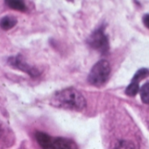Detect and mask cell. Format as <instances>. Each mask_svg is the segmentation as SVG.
<instances>
[{"mask_svg":"<svg viewBox=\"0 0 149 149\" xmlns=\"http://www.w3.org/2000/svg\"><path fill=\"white\" fill-rule=\"evenodd\" d=\"M35 139L42 149H54V138L48 134L42 132H37L35 133Z\"/></svg>","mask_w":149,"mask_h":149,"instance_id":"cell-5","label":"cell"},{"mask_svg":"<svg viewBox=\"0 0 149 149\" xmlns=\"http://www.w3.org/2000/svg\"><path fill=\"white\" fill-rule=\"evenodd\" d=\"M140 94V99L144 104H149V82L143 84L139 90Z\"/></svg>","mask_w":149,"mask_h":149,"instance_id":"cell-10","label":"cell"},{"mask_svg":"<svg viewBox=\"0 0 149 149\" xmlns=\"http://www.w3.org/2000/svg\"><path fill=\"white\" fill-rule=\"evenodd\" d=\"M5 3L7 6L14 10H18L20 12H25L26 10V6L25 2L20 1V0H6Z\"/></svg>","mask_w":149,"mask_h":149,"instance_id":"cell-8","label":"cell"},{"mask_svg":"<svg viewBox=\"0 0 149 149\" xmlns=\"http://www.w3.org/2000/svg\"><path fill=\"white\" fill-rule=\"evenodd\" d=\"M111 74V65L106 60L97 61L91 69L88 82L94 86H102L109 79Z\"/></svg>","mask_w":149,"mask_h":149,"instance_id":"cell-2","label":"cell"},{"mask_svg":"<svg viewBox=\"0 0 149 149\" xmlns=\"http://www.w3.org/2000/svg\"><path fill=\"white\" fill-rule=\"evenodd\" d=\"M87 43L93 49L104 54L107 53L110 48V43L107 35L103 29H97L93 32L87 40Z\"/></svg>","mask_w":149,"mask_h":149,"instance_id":"cell-3","label":"cell"},{"mask_svg":"<svg viewBox=\"0 0 149 149\" xmlns=\"http://www.w3.org/2000/svg\"><path fill=\"white\" fill-rule=\"evenodd\" d=\"M54 149H77L76 144L72 140L62 137L54 138Z\"/></svg>","mask_w":149,"mask_h":149,"instance_id":"cell-6","label":"cell"},{"mask_svg":"<svg viewBox=\"0 0 149 149\" xmlns=\"http://www.w3.org/2000/svg\"><path fill=\"white\" fill-rule=\"evenodd\" d=\"M139 83V82H138V81L132 80L131 84L125 89V94L129 97H134L140 90Z\"/></svg>","mask_w":149,"mask_h":149,"instance_id":"cell-9","label":"cell"},{"mask_svg":"<svg viewBox=\"0 0 149 149\" xmlns=\"http://www.w3.org/2000/svg\"><path fill=\"white\" fill-rule=\"evenodd\" d=\"M149 76V70L147 68H140L139 69L132 78V80H135V81H138L139 82L140 80L142 79H145L146 77H147Z\"/></svg>","mask_w":149,"mask_h":149,"instance_id":"cell-12","label":"cell"},{"mask_svg":"<svg viewBox=\"0 0 149 149\" xmlns=\"http://www.w3.org/2000/svg\"><path fill=\"white\" fill-rule=\"evenodd\" d=\"M50 104L57 108L80 111L85 109L86 100L83 94L74 88H68L55 92Z\"/></svg>","mask_w":149,"mask_h":149,"instance_id":"cell-1","label":"cell"},{"mask_svg":"<svg viewBox=\"0 0 149 149\" xmlns=\"http://www.w3.org/2000/svg\"><path fill=\"white\" fill-rule=\"evenodd\" d=\"M17 24V19L13 16H6L0 19V27L4 30H10Z\"/></svg>","mask_w":149,"mask_h":149,"instance_id":"cell-7","label":"cell"},{"mask_svg":"<svg viewBox=\"0 0 149 149\" xmlns=\"http://www.w3.org/2000/svg\"><path fill=\"white\" fill-rule=\"evenodd\" d=\"M8 63L10 66L15 68H18L26 74H28L29 76L31 77H38L40 74V71L31 66L30 64H28L23 58V56L21 55H16V56H13V57H10L8 59Z\"/></svg>","mask_w":149,"mask_h":149,"instance_id":"cell-4","label":"cell"},{"mask_svg":"<svg viewBox=\"0 0 149 149\" xmlns=\"http://www.w3.org/2000/svg\"><path fill=\"white\" fill-rule=\"evenodd\" d=\"M114 149H136V147L132 141L120 140L115 145Z\"/></svg>","mask_w":149,"mask_h":149,"instance_id":"cell-11","label":"cell"},{"mask_svg":"<svg viewBox=\"0 0 149 149\" xmlns=\"http://www.w3.org/2000/svg\"><path fill=\"white\" fill-rule=\"evenodd\" d=\"M143 23L146 27L149 29V14H146L143 17Z\"/></svg>","mask_w":149,"mask_h":149,"instance_id":"cell-13","label":"cell"},{"mask_svg":"<svg viewBox=\"0 0 149 149\" xmlns=\"http://www.w3.org/2000/svg\"><path fill=\"white\" fill-rule=\"evenodd\" d=\"M0 132H1V125H0Z\"/></svg>","mask_w":149,"mask_h":149,"instance_id":"cell-14","label":"cell"}]
</instances>
